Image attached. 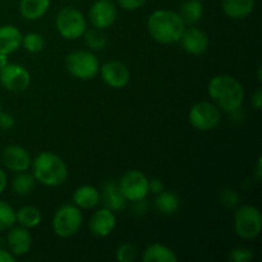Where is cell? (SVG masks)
<instances>
[{"label":"cell","mask_w":262,"mask_h":262,"mask_svg":"<svg viewBox=\"0 0 262 262\" xmlns=\"http://www.w3.org/2000/svg\"><path fill=\"white\" fill-rule=\"evenodd\" d=\"M207 91L220 112L229 114L238 112L245 101L242 83L229 74H219L211 78Z\"/></svg>","instance_id":"1"},{"label":"cell","mask_w":262,"mask_h":262,"mask_svg":"<svg viewBox=\"0 0 262 262\" xmlns=\"http://www.w3.org/2000/svg\"><path fill=\"white\" fill-rule=\"evenodd\" d=\"M186 23L181 14L174 10L158 9L147 19V31L156 42L169 45L181 40Z\"/></svg>","instance_id":"2"},{"label":"cell","mask_w":262,"mask_h":262,"mask_svg":"<svg viewBox=\"0 0 262 262\" xmlns=\"http://www.w3.org/2000/svg\"><path fill=\"white\" fill-rule=\"evenodd\" d=\"M31 168L36 181L46 187L61 186L68 178L66 161L54 152H41L33 159Z\"/></svg>","instance_id":"3"},{"label":"cell","mask_w":262,"mask_h":262,"mask_svg":"<svg viewBox=\"0 0 262 262\" xmlns=\"http://www.w3.org/2000/svg\"><path fill=\"white\" fill-rule=\"evenodd\" d=\"M99 58L92 51L76 50L66 58V68L69 73L82 81H91L100 72Z\"/></svg>","instance_id":"4"},{"label":"cell","mask_w":262,"mask_h":262,"mask_svg":"<svg viewBox=\"0 0 262 262\" xmlns=\"http://www.w3.org/2000/svg\"><path fill=\"white\" fill-rule=\"evenodd\" d=\"M83 224V214L74 204H64L55 211L53 230L58 237L71 238L76 235Z\"/></svg>","instance_id":"5"},{"label":"cell","mask_w":262,"mask_h":262,"mask_svg":"<svg viewBox=\"0 0 262 262\" xmlns=\"http://www.w3.org/2000/svg\"><path fill=\"white\" fill-rule=\"evenodd\" d=\"M55 27L66 40H77L87 30V19L81 10L74 7H64L55 18Z\"/></svg>","instance_id":"6"},{"label":"cell","mask_w":262,"mask_h":262,"mask_svg":"<svg viewBox=\"0 0 262 262\" xmlns=\"http://www.w3.org/2000/svg\"><path fill=\"white\" fill-rule=\"evenodd\" d=\"M262 229L261 211L253 205H242L234 212L235 234L246 241L255 239Z\"/></svg>","instance_id":"7"},{"label":"cell","mask_w":262,"mask_h":262,"mask_svg":"<svg viewBox=\"0 0 262 262\" xmlns=\"http://www.w3.org/2000/svg\"><path fill=\"white\" fill-rule=\"evenodd\" d=\"M192 127L201 132L215 129L222 122V112L219 107L210 101H201L191 107L188 114Z\"/></svg>","instance_id":"8"},{"label":"cell","mask_w":262,"mask_h":262,"mask_svg":"<svg viewBox=\"0 0 262 262\" xmlns=\"http://www.w3.org/2000/svg\"><path fill=\"white\" fill-rule=\"evenodd\" d=\"M120 191L127 201L136 202L145 200L150 193L148 189V178L140 170H128L123 174L119 183Z\"/></svg>","instance_id":"9"},{"label":"cell","mask_w":262,"mask_h":262,"mask_svg":"<svg viewBox=\"0 0 262 262\" xmlns=\"http://www.w3.org/2000/svg\"><path fill=\"white\" fill-rule=\"evenodd\" d=\"M0 84L7 91L10 92H23L30 87L31 74L20 64L8 63L0 71Z\"/></svg>","instance_id":"10"},{"label":"cell","mask_w":262,"mask_h":262,"mask_svg":"<svg viewBox=\"0 0 262 262\" xmlns=\"http://www.w3.org/2000/svg\"><path fill=\"white\" fill-rule=\"evenodd\" d=\"M118 17L117 5L112 0H96L91 5L89 19L95 28L106 30L112 27Z\"/></svg>","instance_id":"11"},{"label":"cell","mask_w":262,"mask_h":262,"mask_svg":"<svg viewBox=\"0 0 262 262\" xmlns=\"http://www.w3.org/2000/svg\"><path fill=\"white\" fill-rule=\"evenodd\" d=\"M100 74L105 83L113 89H123L130 81V72L125 64L118 60L106 61L100 67Z\"/></svg>","instance_id":"12"},{"label":"cell","mask_w":262,"mask_h":262,"mask_svg":"<svg viewBox=\"0 0 262 262\" xmlns=\"http://www.w3.org/2000/svg\"><path fill=\"white\" fill-rule=\"evenodd\" d=\"M3 164L5 168L14 173L27 171L31 168L32 159L25 147L18 145H10L3 151Z\"/></svg>","instance_id":"13"},{"label":"cell","mask_w":262,"mask_h":262,"mask_svg":"<svg viewBox=\"0 0 262 262\" xmlns=\"http://www.w3.org/2000/svg\"><path fill=\"white\" fill-rule=\"evenodd\" d=\"M117 227V216L115 212L107 207L97 210L91 216L89 223L90 232L99 238H105L113 233Z\"/></svg>","instance_id":"14"},{"label":"cell","mask_w":262,"mask_h":262,"mask_svg":"<svg viewBox=\"0 0 262 262\" xmlns=\"http://www.w3.org/2000/svg\"><path fill=\"white\" fill-rule=\"evenodd\" d=\"M179 41L184 50L191 55H202L209 48V37L206 32L199 27L184 28Z\"/></svg>","instance_id":"15"},{"label":"cell","mask_w":262,"mask_h":262,"mask_svg":"<svg viewBox=\"0 0 262 262\" xmlns=\"http://www.w3.org/2000/svg\"><path fill=\"white\" fill-rule=\"evenodd\" d=\"M8 250L18 257L30 252L32 247V235L25 227H14L13 225L7 235Z\"/></svg>","instance_id":"16"},{"label":"cell","mask_w":262,"mask_h":262,"mask_svg":"<svg viewBox=\"0 0 262 262\" xmlns=\"http://www.w3.org/2000/svg\"><path fill=\"white\" fill-rule=\"evenodd\" d=\"M22 32L15 26H0V53L5 55L15 53L22 46Z\"/></svg>","instance_id":"17"},{"label":"cell","mask_w":262,"mask_h":262,"mask_svg":"<svg viewBox=\"0 0 262 262\" xmlns=\"http://www.w3.org/2000/svg\"><path fill=\"white\" fill-rule=\"evenodd\" d=\"M102 201L105 207L114 212H120L127 207V200L123 196L115 181H107L102 187Z\"/></svg>","instance_id":"18"},{"label":"cell","mask_w":262,"mask_h":262,"mask_svg":"<svg viewBox=\"0 0 262 262\" xmlns=\"http://www.w3.org/2000/svg\"><path fill=\"white\" fill-rule=\"evenodd\" d=\"M255 0H223L222 8L225 15L232 19H243L255 10Z\"/></svg>","instance_id":"19"},{"label":"cell","mask_w":262,"mask_h":262,"mask_svg":"<svg viewBox=\"0 0 262 262\" xmlns=\"http://www.w3.org/2000/svg\"><path fill=\"white\" fill-rule=\"evenodd\" d=\"M100 193L96 187L94 186H81L74 191L73 204L81 210H91L99 205Z\"/></svg>","instance_id":"20"},{"label":"cell","mask_w":262,"mask_h":262,"mask_svg":"<svg viewBox=\"0 0 262 262\" xmlns=\"http://www.w3.org/2000/svg\"><path fill=\"white\" fill-rule=\"evenodd\" d=\"M51 0H20L19 13L25 19L37 20L48 13Z\"/></svg>","instance_id":"21"},{"label":"cell","mask_w":262,"mask_h":262,"mask_svg":"<svg viewBox=\"0 0 262 262\" xmlns=\"http://www.w3.org/2000/svg\"><path fill=\"white\" fill-rule=\"evenodd\" d=\"M142 260L145 262H177L178 256L168 246L152 243L143 251Z\"/></svg>","instance_id":"22"},{"label":"cell","mask_w":262,"mask_h":262,"mask_svg":"<svg viewBox=\"0 0 262 262\" xmlns=\"http://www.w3.org/2000/svg\"><path fill=\"white\" fill-rule=\"evenodd\" d=\"M155 207L160 214L174 215L181 207V200L174 192L161 191L155 197Z\"/></svg>","instance_id":"23"},{"label":"cell","mask_w":262,"mask_h":262,"mask_svg":"<svg viewBox=\"0 0 262 262\" xmlns=\"http://www.w3.org/2000/svg\"><path fill=\"white\" fill-rule=\"evenodd\" d=\"M179 14L186 25H196L204 17V5L200 0H187L182 4Z\"/></svg>","instance_id":"24"},{"label":"cell","mask_w":262,"mask_h":262,"mask_svg":"<svg viewBox=\"0 0 262 262\" xmlns=\"http://www.w3.org/2000/svg\"><path fill=\"white\" fill-rule=\"evenodd\" d=\"M42 222V214L35 206H23L17 211V223L27 229L38 227Z\"/></svg>","instance_id":"25"},{"label":"cell","mask_w":262,"mask_h":262,"mask_svg":"<svg viewBox=\"0 0 262 262\" xmlns=\"http://www.w3.org/2000/svg\"><path fill=\"white\" fill-rule=\"evenodd\" d=\"M36 179L32 174L27 173V171H20V173H17V176L13 179L12 188L14 193L19 194V196H26L33 191Z\"/></svg>","instance_id":"26"},{"label":"cell","mask_w":262,"mask_h":262,"mask_svg":"<svg viewBox=\"0 0 262 262\" xmlns=\"http://www.w3.org/2000/svg\"><path fill=\"white\" fill-rule=\"evenodd\" d=\"M82 37H84V42L91 50H102L107 43L106 35L100 28H87Z\"/></svg>","instance_id":"27"},{"label":"cell","mask_w":262,"mask_h":262,"mask_svg":"<svg viewBox=\"0 0 262 262\" xmlns=\"http://www.w3.org/2000/svg\"><path fill=\"white\" fill-rule=\"evenodd\" d=\"M17 223V211L8 202L0 200V233L9 230Z\"/></svg>","instance_id":"28"},{"label":"cell","mask_w":262,"mask_h":262,"mask_svg":"<svg viewBox=\"0 0 262 262\" xmlns=\"http://www.w3.org/2000/svg\"><path fill=\"white\" fill-rule=\"evenodd\" d=\"M22 46L26 51L31 54L41 53L45 48V38L41 33L37 32H28L23 35Z\"/></svg>","instance_id":"29"},{"label":"cell","mask_w":262,"mask_h":262,"mask_svg":"<svg viewBox=\"0 0 262 262\" xmlns=\"http://www.w3.org/2000/svg\"><path fill=\"white\" fill-rule=\"evenodd\" d=\"M115 258L119 262H133L137 258V248L132 243H123L115 251Z\"/></svg>","instance_id":"30"},{"label":"cell","mask_w":262,"mask_h":262,"mask_svg":"<svg viewBox=\"0 0 262 262\" xmlns=\"http://www.w3.org/2000/svg\"><path fill=\"white\" fill-rule=\"evenodd\" d=\"M220 202L227 209H235L239 205V196L233 188H224L220 192Z\"/></svg>","instance_id":"31"},{"label":"cell","mask_w":262,"mask_h":262,"mask_svg":"<svg viewBox=\"0 0 262 262\" xmlns=\"http://www.w3.org/2000/svg\"><path fill=\"white\" fill-rule=\"evenodd\" d=\"M229 260L233 262H250L253 260V251L247 247L233 248L229 253Z\"/></svg>","instance_id":"32"},{"label":"cell","mask_w":262,"mask_h":262,"mask_svg":"<svg viewBox=\"0 0 262 262\" xmlns=\"http://www.w3.org/2000/svg\"><path fill=\"white\" fill-rule=\"evenodd\" d=\"M15 125V119L10 113H5L0 110V129L10 130Z\"/></svg>","instance_id":"33"},{"label":"cell","mask_w":262,"mask_h":262,"mask_svg":"<svg viewBox=\"0 0 262 262\" xmlns=\"http://www.w3.org/2000/svg\"><path fill=\"white\" fill-rule=\"evenodd\" d=\"M119 7L124 10H137L146 4L147 0H117Z\"/></svg>","instance_id":"34"},{"label":"cell","mask_w":262,"mask_h":262,"mask_svg":"<svg viewBox=\"0 0 262 262\" xmlns=\"http://www.w3.org/2000/svg\"><path fill=\"white\" fill-rule=\"evenodd\" d=\"M148 189H150L151 193L158 194L161 191H164V183L158 178H154L151 181H148Z\"/></svg>","instance_id":"35"},{"label":"cell","mask_w":262,"mask_h":262,"mask_svg":"<svg viewBox=\"0 0 262 262\" xmlns=\"http://www.w3.org/2000/svg\"><path fill=\"white\" fill-rule=\"evenodd\" d=\"M15 256L7 248L0 246V262H14Z\"/></svg>","instance_id":"36"},{"label":"cell","mask_w":262,"mask_h":262,"mask_svg":"<svg viewBox=\"0 0 262 262\" xmlns=\"http://www.w3.org/2000/svg\"><path fill=\"white\" fill-rule=\"evenodd\" d=\"M252 106L256 110H260L262 106V91L261 89H257L252 95Z\"/></svg>","instance_id":"37"},{"label":"cell","mask_w":262,"mask_h":262,"mask_svg":"<svg viewBox=\"0 0 262 262\" xmlns=\"http://www.w3.org/2000/svg\"><path fill=\"white\" fill-rule=\"evenodd\" d=\"M7 184H8L7 173H5V171L0 168V194L5 191V188H7Z\"/></svg>","instance_id":"38"},{"label":"cell","mask_w":262,"mask_h":262,"mask_svg":"<svg viewBox=\"0 0 262 262\" xmlns=\"http://www.w3.org/2000/svg\"><path fill=\"white\" fill-rule=\"evenodd\" d=\"M261 156L257 159V163H256V181L260 182L262 177V170H261Z\"/></svg>","instance_id":"39"},{"label":"cell","mask_w":262,"mask_h":262,"mask_svg":"<svg viewBox=\"0 0 262 262\" xmlns=\"http://www.w3.org/2000/svg\"><path fill=\"white\" fill-rule=\"evenodd\" d=\"M8 63H9V61H8V55L0 53V71H2V69L4 68Z\"/></svg>","instance_id":"40"},{"label":"cell","mask_w":262,"mask_h":262,"mask_svg":"<svg viewBox=\"0 0 262 262\" xmlns=\"http://www.w3.org/2000/svg\"><path fill=\"white\" fill-rule=\"evenodd\" d=\"M257 79H258V82H261V81H262V78H261V67H258V71H257Z\"/></svg>","instance_id":"41"},{"label":"cell","mask_w":262,"mask_h":262,"mask_svg":"<svg viewBox=\"0 0 262 262\" xmlns=\"http://www.w3.org/2000/svg\"><path fill=\"white\" fill-rule=\"evenodd\" d=\"M0 110H2V104H0Z\"/></svg>","instance_id":"42"}]
</instances>
